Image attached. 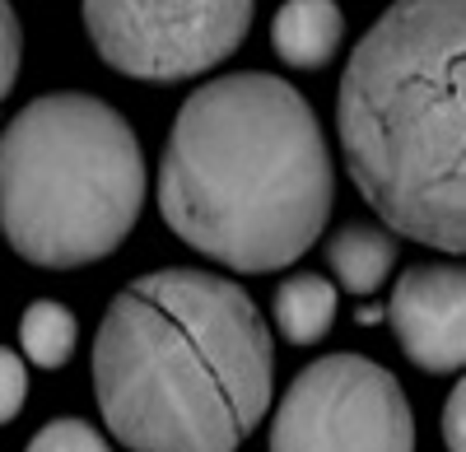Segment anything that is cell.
I'll return each instance as SVG.
<instances>
[{"mask_svg":"<svg viewBox=\"0 0 466 452\" xmlns=\"http://www.w3.org/2000/svg\"><path fill=\"white\" fill-rule=\"evenodd\" d=\"M154 196L168 229L219 266L238 276L294 266L331 219L327 131L280 75L206 80L173 117Z\"/></svg>","mask_w":466,"mask_h":452,"instance_id":"cell-1","label":"cell"},{"mask_svg":"<svg viewBox=\"0 0 466 452\" xmlns=\"http://www.w3.org/2000/svg\"><path fill=\"white\" fill-rule=\"evenodd\" d=\"M276 341L252 294L215 271H154L94 336V397L127 452H238L270 410Z\"/></svg>","mask_w":466,"mask_h":452,"instance_id":"cell-2","label":"cell"},{"mask_svg":"<svg viewBox=\"0 0 466 452\" xmlns=\"http://www.w3.org/2000/svg\"><path fill=\"white\" fill-rule=\"evenodd\" d=\"M336 136L382 229L466 256V0H392L350 47Z\"/></svg>","mask_w":466,"mask_h":452,"instance_id":"cell-3","label":"cell"},{"mask_svg":"<svg viewBox=\"0 0 466 452\" xmlns=\"http://www.w3.org/2000/svg\"><path fill=\"white\" fill-rule=\"evenodd\" d=\"M145 210L131 122L94 94H43L0 131V234L43 271L112 256Z\"/></svg>","mask_w":466,"mask_h":452,"instance_id":"cell-4","label":"cell"},{"mask_svg":"<svg viewBox=\"0 0 466 452\" xmlns=\"http://www.w3.org/2000/svg\"><path fill=\"white\" fill-rule=\"evenodd\" d=\"M270 452H415V410L382 364L327 355L280 397Z\"/></svg>","mask_w":466,"mask_h":452,"instance_id":"cell-5","label":"cell"},{"mask_svg":"<svg viewBox=\"0 0 466 452\" xmlns=\"http://www.w3.org/2000/svg\"><path fill=\"white\" fill-rule=\"evenodd\" d=\"M252 0H85V33L103 65L127 80H197L238 52Z\"/></svg>","mask_w":466,"mask_h":452,"instance_id":"cell-6","label":"cell"},{"mask_svg":"<svg viewBox=\"0 0 466 452\" xmlns=\"http://www.w3.org/2000/svg\"><path fill=\"white\" fill-rule=\"evenodd\" d=\"M387 322L401 355L420 373L466 368V266L424 261L406 266L387 298Z\"/></svg>","mask_w":466,"mask_h":452,"instance_id":"cell-7","label":"cell"},{"mask_svg":"<svg viewBox=\"0 0 466 452\" xmlns=\"http://www.w3.org/2000/svg\"><path fill=\"white\" fill-rule=\"evenodd\" d=\"M345 43V15L336 0H285L270 19V47L294 70H322Z\"/></svg>","mask_w":466,"mask_h":452,"instance_id":"cell-8","label":"cell"},{"mask_svg":"<svg viewBox=\"0 0 466 452\" xmlns=\"http://www.w3.org/2000/svg\"><path fill=\"white\" fill-rule=\"evenodd\" d=\"M397 256H401L397 234L382 229V224H364V219H350L327 243V266H331L336 285L355 298L373 294L387 276H392Z\"/></svg>","mask_w":466,"mask_h":452,"instance_id":"cell-9","label":"cell"},{"mask_svg":"<svg viewBox=\"0 0 466 452\" xmlns=\"http://www.w3.org/2000/svg\"><path fill=\"white\" fill-rule=\"evenodd\" d=\"M276 326L289 346H318L336 326V285L318 271H294L276 289Z\"/></svg>","mask_w":466,"mask_h":452,"instance_id":"cell-10","label":"cell"},{"mask_svg":"<svg viewBox=\"0 0 466 452\" xmlns=\"http://www.w3.org/2000/svg\"><path fill=\"white\" fill-rule=\"evenodd\" d=\"M75 341H80V322L66 304L56 298H37V304L24 308L19 317V346L28 355V364L37 368H66L75 355Z\"/></svg>","mask_w":466,"mask_h":452,"instance_id":"cell-11","label":"cell"},{"mask_svg":"<svg viewBox=\"0 0 466 452\" xmlns=\"http://www.w3.org/2000/svg\"><path fill=\"white\" fill-rule=\"evenodd\" d=\"M24 452H112V443L89 420L61 416V420H47L43 429H37Z\"/></svg>","mask_w":466,"mask_h":452,"instance_id":"cell-12","label":"cell"},{"mask_svg":"<svg viewBox=\"0 0 466 452\" xmlns=\"http://www.w3.org/2000/svg\"><path fill=\"white\" fill-rule=\"evenodd\" d=\"M19 61H24V28L10 0H0V103L19 80Z\"/></svg>","mask_w":466,"mask_h":452,"instance_id":"cell-13","label":"cell"},{"mask_svg":"<svg viewBox=\"0 0 466 452\" xmlns=\"http://www.w3.org/2000/svg\"><path fill=\"white\" fill-rule=\"evenodd\" d=\"M24 397H28V368L15 350L0 346V425H10L19 416Z\"/></svg>","mask_w":466,"mask_h":452,"instance_id":"cell-14","label":"cell"},{"mask_svg":"<svg viewBox=\"0 0 466 452\" xmlns=\"http://www.w3.org/2000/svg\"><path fill=\"white\" fill-rule=\"evenodd\" d=\"M443 443H448V452H466V378H457V387L448 392V406H443Z\"/></svg>","mask_w":466,"mask_h":452,"instance_id":"cell-15","label":"cell"}]
</instances>
